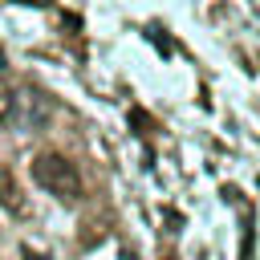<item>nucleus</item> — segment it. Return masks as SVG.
I'll list each match as a JSON object with an SVG mask.
<instances>
[{"instance_id": "nucleus-1", "label": "nucleus", "mask_w": 260, "mask_h": 260, "mask_svg": "<svg viewBox=\"0 0 260 260\" xmlns=\"http://www.w3.org/2000/svg\"><path fill=\"white\" fill-rule=\"evenodd\" d=\"M32 179H37V187H45L49 195H57L61 203H73L81 195V171L61 150H41L32 158Z\"/></svg>"}, {"instance_id": "nucleus-2", "label": "nucleus", "mask_w": 260, "mask_h": 260, "mask_svg": "<svg viewBox=\"0 0 260 260\" xmlns=\"http://www.w3.org/2000/svg\"><path fill=\"white\" fill-rule=\"evenodd\" d=\"M0 207L4 211H20L24 207V195H20V183H16L12 167H0Z\"/></svg>"}, {"instance_id": "nucleus-3", "label": "nucleus", "mask_w": 260, "mask_h": 260, "mask_svg": "<svg viewBox=\"0 0 260 260\" xmlns=\"http://www.w3.org/2000/svg\"><path fill=\"white\" fill-rule=\"evenodd\" d=\"M16 106H20V98H16V89L0 81V122H8V118L16 114Z\"/></svg>"}, {"instance_id": "nucleus-4", "label": "nucleus", "mask_w": 260, "mask_h": 260, "mask_svg": "<svg viewBox=\"0 0 260 260\" xmlns=\"http://www.w3.org/2000/svg\"><path fill=\"white\" fill-rule=\"evenodd\" d=\"M130 126H134L138 134H146V130H150V118H146L142 110H130Z\"/></svg>"}, {"instance_id": "nucleus-5", "label": "nucleus", "mask_w": 260, "mask_h": 260, "mask_svg": "<svg viewBox=\"0 0 260 260\" xmlns=\"http://www.w3.org/2000/svg\"><path fill=\"white\" fill-rule=\"evenodd\" d=\"M24 260H45V256H37V252H28V256H24Z\"/></svg>"}]
</instances>
